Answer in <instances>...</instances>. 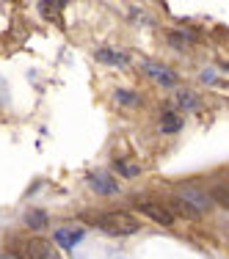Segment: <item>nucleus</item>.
<instances>
[{"label": "nucleus", "instance_id": "nucleus-8", "mask_svg": "<svg viewBox=\"0 0 229 259\" xmlns=\"http://www.w3.org/2000/svg\"><path fill=\"white\" fill-rule=\"evenodd\" d=\"M199 94L196 91H190V89H179L177 91V108H182V110H199Z\"/></svg>", "mask_w": 229, "mask_h": 259}, {"label": "nucleus", "instance_id": "nucleus-15", "mask_svg": "<svg viewBox=\"0 0 229 259\" xmlns=\"http://www.w3.org/2000/svg\"><path fill=\"white\" fill-rule=\"evenodd\" d=\"M215 201L226 207V188H215Z\"/></svg>", "mask_w": 229, "mask_h": 259}, {"label": "nucleus", "instance_id": "nucleus-5", "mask_svg": "<svg viewBox=\"0 0 229 259\" xmlns=\"http://www.w3.org/2000/svg\"><path fill=\"white\" fill-rule=\"evenodd\" d=\"M25 254H28V259H61V256H58V251H55V245H53V243H47L45 237H33V240H28Z\"/></svg>", "mask_w": 229, "mask_h": 259}, {"label": "nucleus", "instance_id": "nucleus-12", "mask_svg": "<svg viewBox=\"0 0 229 259\" xmlns=\"http://www.w3.org/2000/svg\"><path fill=\"white\" fill-rule=\"evenodd\" d=\"M25 224L30 229H42V226H47V212H39V209H33V212L25 215Z\"/></svg>", "mask_w": 229, "mask_h": 259}, {"label": "nucleus", "instance_id": "nucleus-13", "mask_svg": "<svg viewBox=\"0 0 229 259\" xmlns=\"http://www.w3.org/2000/svg\"><path fill=\"white\" fill-rule=\"evenodd\" d=\"M97 58H100L102 64H125V55H122V53H110V50H100V53H97Z\"/></svg>", "mask_w": 229, "mask_h": 259}, {"label": "nucleus", "instance_id": "nucleus-10", "mask_svg": "<svg viewBox=\"0 0 229 259\" xmlns=\"http://www.w3.org/2000/svg\"><path fill=\"white\" fill-rule=\"evenodd\" d=\"M113 168L119 171L122 177H138V174H141L138 163H130V160H116V163H113Z\"/></svg>", "mask_w": 229, "mask_h": 259}, {"label": "nucleus", "instance_id": "nucleus-1", "mask_svg": "<svg viewBox=\"0 0 229 259\" xmlns=\"http://www.w3.org/2000/svg\"><path fill=\"white\" fill-rule=\"evenodd\" d=\"M177 201L182 207V212L188 218H196V215H204L210 207H213V199H210L207 190L196 188V185H179L177 188Z\"/></svg>", "mask_w": 229, "mask_h": 259}, {"label": "nucleus", "instance_id": "nucleus-17", "mask_svg": "<svg viewBox=\"0 0 229 259\" xmlns=\"http://www.w3.org/2000/svg\"><path fill=\"white\" fill-rule=\"evenodd\" d=\"M0 259H17V256H11V254H0Z\"/></svg>", "mask_w": 229, "mask_h": 259}, {"label": "nucleus", "instance_id": "nucleus-9", "mask_svg": "<svg viewBox=\"0 0 229 259\" xmlns=\"http://www.w3.org/2000/svg\"><path fill=\"white\" fill-rule=\"evenodd\" d=\"M179 127H182V116L174 113V110H163V116H160V130H163V133H179Z\"/></svg>", "mask_w": 229, "mask_h": 259}, {"label": "nucleus", "instance_id": "nucleus-4", "mask_svg": "<svg viewBox=\"0 0 229 259\" xmlns=\"http://www.w3.org/2000/svg\"><path fill=\"white\" fill-rule=\"evenodd\" d=\"M138 209L146 215V218H152V221H158L160 226H171L174 224V212H171L166 204H158V201H146V199H141L138 201Z\"/></svg>", "mask_w": 229, "mask_h": 259}, {"label": "nucleus", "instance_id": "nucleus-6", "mask_svg": "<svg viewBox=\"0 0 229 259\" xmlns=\"http://www.w3.org/2000/svg\"><path fill=\"white\" fill-rule=\"evenodd\" d=\"M89 185L97 190V193H102V196H110V193L119 190L113 174H108V171H91V174H89Z\"/></svg>", "mask_w": 229, "mask_h": 259}, {"label": "nucleus", "instance_id": "nucleus-16", "mask_svg": "<svg viewBox=\"0 0 229 259\" xmlns=\"http://www.w3.org/2000/svg\"><path fill=\"white\" fill-rule=\"evenodd\" d=\"M0 102H9V91H6V83L0 77Z\"/></svg>", "mask_w": 229, "mask_h": 259}, {"label": "nucleus", "instance_id": "nucleus-3", "mask_svg": "<svg viewBox=\"0 0 229 259\" xmlns=\"http://www.w3.org/2000/svg\"><path fill=\"white\" fill-rule=\"evenodd\" d=\"M141 72H144L152 83H158V85H166V89H169V85H177V72L169 69L166 64H158V61H144V64H141Z\"/></svg>", "mask_w": 229, "mask_h": 259}, {"label": "nucleus", "instance_id": "nucleus-2", "mask_svg": "<svg viewBox=\"0 0 229 259\" xmlns=\"http://www.w3.org/2000/svg\"><path fill=\"white\" fill-rule=\"evenodd\" d=\"M91 224L100 226V229L108 232V234H119V237L138 232V218H135V215H130V212H122V209H110V212H102L100 218H94Z\"/></svg>", "mask_w": 229, "mask_h": 259}, {"label": "nucleus", "instance_id": "nucleus-11", "mask_svg": "<svg viewBox=\"0 0 229 259\" xmlns=\"http://www.w3.org/2000/svg\"><path fill=\"white\" fill-rule=\"evenodd\" d=\"M169 41H171L174 47H188L190 41H196V36H194V33H182V30H171V33H169Z\"/></svg>", "mask_w": 229, "mask_h": 259}, {"label": "nucleus", "instance_id": "nucleus-14", "mask_svg": "<svg viewBox=\"0 0 229 259\" xmlns=\"http://www.w3.org/2000/svg\"><path fill=\"white\" fill-rule=\"evenodd\" d=\"M116 100H119L122 105H138L141 97L133 94V91H116Z\"/></svg>", "mask_w": 229, "mask_h": 259}, {"label": "nucleus", "instance_id": "nucleus-7", "mask_svg": "<svg viewBox=\"0 0 229 259\" xmlns=\"http://www.w3.org/2000/svg\"><path fill=\"white\" fill-rule=\"evenodd\" d=\"M80 240H83V229H66V226H64V229L55 232V243H58L61 248H66V251L75 248Z\"/></svg>", "mask_w": 229, "mask_h": 259}]
</instances>
